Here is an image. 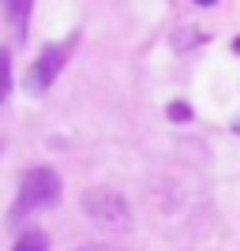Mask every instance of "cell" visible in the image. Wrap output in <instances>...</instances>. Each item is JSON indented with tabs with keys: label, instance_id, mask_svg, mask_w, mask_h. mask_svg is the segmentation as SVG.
Here are the masks:
<instances>
[{
	"label": "cell",
	"instance_id": "6",
	"mask_svg": "<svg viewBox=\"0 0 240 251\" xmlns=\"http://www.w3.org/2000/svg\"><path fill=\"white\" fill-rule=\"evenodd\" d=\"M8 94H11V52L0 45V105L8 101Z\"/></svg>",
	"mask_w": 240,
	"mask_h": 251
},
{
	"label": "cell",
	"instance_id": "1",
	"mask_svg": "<svg viewBox=\"0 0 240 251\" xmlns=\"http://www.w3.org/2000/svg\"><path fill=\"white\" fill-rule=\"evenodd\" d=\"M60 176H56V169L49 165H34L23 173L19 180V191H15V199H11V210H8V225H23V221H30L34 214H42V210H53L60 202Z\"/></svg>",
	"mask_w": 240,
	"mask_h": 251
},
{
	"label": "cell",
	"instance_id": "4",
	"mask_svg": "<svg viewBox=\"0 0 240 251\" xmlns=\"http://www.w3.org/2000/svg\"><path fill=\"white\" fill-rule=\"evenodd\" d=\"M0 8H4V19L8 26L15 30V38H27V26H30V11H34V0H0Z\"/></svg>",
	"mask_w": 240,
	"mask_h": 251
},
{
	"label": "cell",
	"instance_id": "9",
	"mask_svg": "<svg viewBox=\"0 0 240 251\" xmlns=\"http://www.w3.org/2000/svg\"><path fill=\"white\" fill-rule=\"evenodd\" d=\"M233 45H237V52H240V38H237V42H233Z\"/></svg>",
	"mask_w": 240,
	"mask_h": 251
},
{
	"label": "cell",
	"instance_id": "5",
	"mask_svg": "<svg viewBox=\"0 0 240 251\" xmlns=\"http://www.w3.org/2000/svg\"><path fill=\"white\" fill-rule=\"evenodd\" d=\"M11 251H49V236L42 229H23L19 240L11 244Z\"/></svg>",
	"mask_w": 240,
	"mask_h": 251
},
{
	"label": "cell",
	"instance_id": "8",
	"mask_svg": "<svg viewBox=\"0 0 240 251\" xmlns=\"http://www.w3.org/2000/svg\"><path fill=\"white\" fill-rule=\"evenodd\" d=\"M195 4H214V0H195Z\"/></svg>",
	"mask_w": 240,
	"mask_h": 251
},
{
	"label": "cell",
	"instance_id": "10",
	"mask_svg": "<svg viewBox=\"0 0 240 251\" xmlns=\"http://www.w3.org/2000/svg\"><path fill=\"white\" fill-rule=\"evenodd\" d=\"M233 127H237V131H240V120H237V124H233Z\"/></svg>",
	"mask_w": 240,
	"mask_h": 251
},
{
	"label": "cell",
	"instance_id": "7",
	"mask_svg": "<svg viewBox=\"0 0 240 251\" xmlns=\"http://www.w3.org/2000/svg\"><path fill=\"white\" fill-rule=\"evenodd\" d=\"M169 116H173V120H188L191 109H188L184 101H173V105H169Z\"/></svg>",
	"mask_w": 240,
	"mask_h": 251
},
{
	"label": "cell",
	"instance_id": "3",
	"mask_svg": "<svg viewBox=\"0 0 240 251\" xmlns=\"http://www.w3.org/2000/svg\"><path fill=\"white\" fill-rule=\"evenodd\" d=\"M83 210L90 214V218L105 221V225H124V221H128L124 199H120V195H113V191H86Z\"/></svg>",
	"mask_w": 240,
	"mask_h": 251
},
{
	"label": "cell",
	"instance_id": "2",
	"mask_svg": "<svg viewBox=\"0 0 240 251\" xmlns=\"http://www.w3.org/2000/svg\"><path fill=\"white\" fill-rule=\"evenodd\" d=\"M72 49H75V34H72V38H64V42L45 45V49L34 56L30 72H27V94L42 98L45 90L60 79V72H64V64H68V56H72Z\"/></svg>",
	"mask_w": 240,
	"mask_h": 251
}]
</instances>
